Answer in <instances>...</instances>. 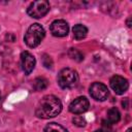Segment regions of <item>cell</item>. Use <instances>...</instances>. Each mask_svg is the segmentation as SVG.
<instances>
[{
	"label": "cell",
	"mask_w": 132,
	"mask_h": 132,
	"mask_svg": "<svg viewBox=\"0 0 132 132\" xmlns=\"http://www.w3.org/2000/svg\"><path fill=\"white\" fill-rule=\"evenodd\" d=\"M62 110L60 99L54 95L44 96L38 103L35 114L40 119H50L58 116Z\"/></svg>",
	"instance_id": "1"
},
{
	"label": "cell",
	"mask_w": 132,
	"mask_h": 132,
	"mask_svg": "<svg viewBox=\"0 0 132 132\" xmlns=\"http://www.w3.org/2000/svg\"><path fill=\"white\" fill-rule=\"evenodd\" d=\"M44 35H45V32L43 27L39 24H33L28 28L25 34L24 40L29 47H35L42 41V39L44 38Z\"/></svg>",
	"instance_id": "2"
},
{
	"label": "cell",
	"mask_w": 132,
	"mask_h": 132,
	"mask_svg": "<svg viewBox=\"0 0 132 132\" xmlns=\"http://www.w3.org/2000/svg\"><path fill=\"white\" fill-rule=\"evenodd\" d=\"M58 84L62 89H71L78 81V74L74 69L63 68L58 74Z\"/></svg>",
	"instance_id": "3"
},
{
	"label": "cell",
	"mask_w": 132,
	"mask_h": 132,
	"mask_svg": "<svg viewBox=\"0 0 132 132\" xmlns=\"http://www.w3.org/2000/svg\"><path fill=\"white\" fill-rule=\"evenodd\" d=\"M50 10V3L46 0H38L32 2L27 9L28 14L34 19H40L44 16Z\"/></svg>",
	"instance_id": "4"
},
{
	"label": "cell",
	"mask_w": 132,
	"mask_h": 132,
	"mask_svg": "<svg viewBox=\"0 0 132 132\" xmlns=\"http://www.w3.org/2000/svg\"><path fill=\"white\" fill-rule=\"evenodd\" d=\"M90 95L97 101H104L109 95L107 87L102 82H93L90 87Z\"/></svg>",
	"instance_id": "5"
},
{
	"label": "cell",
	"mask_w": 132,
	"mask_h": 132,
	"mask_svg": "<svg viewBox=\"0 0 132 132\" xmlns=\"http://www.w3.org/2000/svg\"><path fill=\"white\" fill-rule=\"evenodd\" d=\"M109 85H110V88L119 95L124 94L128 90V87H129L128 80L121 75H113L110 78Z\"/></svg>",
	"instance_id": "6"
},
{
	"label": "cell",
	"mask_w": 132,
	"mask_h": 132,
	"mask_svg": "<svg viewBox=\"0 0 132 132\" xmlns=\"http://www.w3.org/2000/svg\"><path fill=\"white\" fill-rule=\"evenodd\" d=\"M89 100L86 98V97H77L75 98L69 105V110L74 113V114H79V113H82L85 111L88 110L89 108Z\"/></svg>",
	"instance_id": "7"
},
{
	"label": "cell",
	"mask_w": 132,
	"mask_h": 132,
	"mask_svg": "<svg viewBox=\"0 0 132 132\" xmlns=\"http://www.w3.org/2000/svg\"><path fill=\"white\" fill-rule=\"evenodd\" d=\"M51 32L54 36L64 37L69 32V26L64 20H56L51 24Z\"/></svg>",
	"instance_id": "8"
},
{
	"label": "cell",
	"mask_w": 132,
	"mask_h": 132,
	"mask_svg": "<svg viewBox=\"0 0 132 132\" xmlns=\"http://www.w3.org/2000/svg\"><path fill=\"white\" fill-rule=\"evenodd\" d=\"M35 58L32 54L25 51L21 54V66L26 74H30L35 67Z\"/></svg>",
	"instance_id": "9"
},
{
	"label": "cell",
	"mask_w": 132,
	"mask_h": 132,
	"mask_svg": "<svg viewBox=\"0 0 132 132\" xmlns=\"http://www.w3.org/2000/svg\"><path fill=\"white\" fill-rule=\"evenodd\" d=\"M72 32H73V36L75 39L77 40H80L82 38H85L87 36V33H88V29L87 27H85L84 25H80V24H77L73 27L72 29Z\"/></svg>",
	"instance_id": "10"
},
{
	"label": "cell",
	"mask_w": 132,
	"mask_h": 132,
	"mask_svg": "<svg viewBox=\"0 0 132 132\" xmlns=\"http://www.w3.org/2000/svg\"><path fill=\"white\" fill-rule=\"evenodd\" d=\"M121 119V113L119 111L118 108L116 107H111L110 109H108L107 111V121L110 124H117Z\"/></svg>",
	"instance_id": "11"
},
{
	"label": "cell",
	"mask_w": 132,
	"mask_h": 132,
	"mask_svg": "<svg viewBox=\"0 0 132 132\" xmlns=\"http://www.w3.org/2000/svg\"><path fill=\"white\" fill-rule=\"evenodd\" d=\"M47 86H48V81L44 77H37L33 81V88L35 89V91H42L46 89Z\"/></svg>",
	"instance_id": "12"
},
{
	"label": "cell",
	"mask_w": 132,
	"mask_h": 132,
	"mask_svg": "<svg viewBox=\"0 0 132 132\" xmlns=\"http://www.w3.org/2000/svg\"><path fill=\"white\" fill-rule=\"evenodd\" d=\"M44 132H68L66 128L57 124V123H50L45 126Z\"/></svg>",
	"instance_id": "13"
},
{
	"label": "cell",
	"mask_w": 132,
	"mask_h": 132,
	"mask_svg": "<svg viewBox=\"0 0 132 132\" xmlns=\"http://www.w3.org/2000/svg\"><path fill=\"white\" fill-rule=\"evenodd\" d=\"M68 55H69V57L71 59H73V60H75L77 62H80V61L84 60V55L76 48H70L69 52H68Z\"/></svg>",
	"instance_id": "14"
},
{
	"label": "cell",
	"mask_w": 132,
	"mask_h": 132,
	"mask_svg": "<svg viewBox=\"0 0 132 132\" xmlns=\"http://www.w3.org/2000/svg\"><path fill=\"white\" fill-rule=\"evenodd\" d=\"M72 122L77 127H85L86 126V120L80 116H75L72 119Z\"/></svg>",
	"instance_id": "15"
},
{
	"label": "cell",
	"mask_w": 132,
	"mask_h": 132,
	"mask_svg": "<svg viewBox=\"0 0 132 132\" xmlns=\"http://www.w3.org/2000/svg\"><path fill=\"white\" fill-rule=\"evenodd\" d=\"M42 63H43V66H45L46 68H52L53 67V61H52L51 57L47 56V55L42 56Z\"/></svg>",
	"instance_id": "16"
},
{
	"label": "cell",
	"mask_w": 132,
	"mask_h": 132,
	"mask_svg": "<svg viewBox=\"0 0 132 132\" xmlns=\"http://www.w3.org/2000/svg\"><path fill=\"white\" fill-rule=\"evenodd\" d=\"M122 104H123V106H124L125 108H128V99L126 98V99H125V101H123V102H122Z\"/></svg>",
	"instance_id": "17"
},
{
	"label": "cell",
	"mask_w": 132,
	"mask_h": 132,
	"mask_svg": "<svg viewBox=\"0 0 132 132\" xmlns=\"http://www.w3.org/2000/svg\"><path fill=\"white\" fill-rule=\"evenodd\" d=\"M95 132H107L106 130H104V129H99V130H96Z\"/></svg>",
	"instance_id": "18"
},
{
	"label": "cell",
	"mask_w": 132,
	"mask_h": 132,
	"mask_svg": "<svg viewBox=\"0 0 132 132\" xmlns=\"http://www.w3.org/2000/svg\"><path fill=\"white\" fill-rule=\"evenodd\" d=\"M131 131H132V129H131V128H129V129L127 130V132H131Z\"/></svg>",
	"instance_id": "19"
},
{
	"label": "cell",
	"mask_w": 132,
	"mask_h": 132,
	"mask_svg": "<svg viewBox=\"0 0 132 132\" xmlns=\"http://www.w3.org/2000/svg\"><path fill=\"white\" fill-rule=\"evenodd\" d=\"M0 99H1V92H0Z\"/></svg>",
	"instance_id": "20"
}]
</instances>
